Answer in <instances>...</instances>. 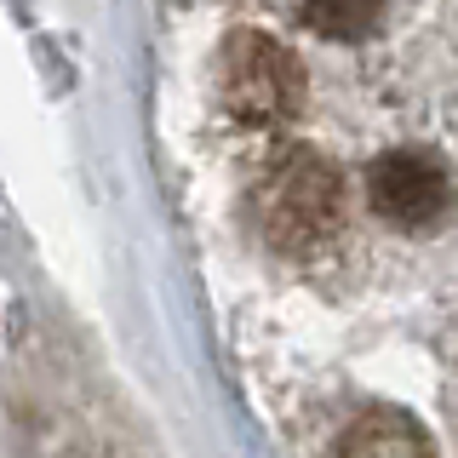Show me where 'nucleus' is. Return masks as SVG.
I'll return each mask as SVG.
<instances>
[{
	"mask_svg": "<svg viewBox=\"0 0 458 458\" xmlns=\"http://www.w3.org/2000/svg\"><path fill=\"white\" fill-rule=\"evenodd\" d=\"M333 458H436L424 424L401 407H372L361 412L350 429L338 436V453Z\"/></svg>",
	"mask_w": 458,
	"mask_h": 458,
	"instance_id": "20e7f679",
	"label": "nucleus"
},
{
	"mask_svg": "<svg viewBox=\"0 0 458 458\" xmlns=\"http://www.w3.org/2000/svg\"><path fill=\"white\" fill-rule=\"evenodd\" d=\"M367 200L390 229H436L453 207V172L429 149H390L367 172Z\"/></svg>",
	"mask_w": 458,
	"mask_h": 458,
	"instance_id": "7ed1b4c3",
	"label": "nucleus"
},
{
	"mask_svg": "<svg viewBox=\"0 0 458 458\" xmlns=\"http://www.w3.org/2000/svg\"><path fill=\"white\" fill-rule=\"evenodd\" d=\"M252 224L286 258H304L338 235L344 224V178L315 149H281L269 155L252 183Z\"/></svg>",
	"mask_w": 458,
	"mask_h": 458,
	"instance_id": "f257e3e1",
	"label": "nucleus"
},
{
	"mask_svg": "<svg viewBox=\"0 0 458 458\" xmlns=\"http://www.w3.org/2000/svg\"><path fill=\"white\" fill-rule=\"evenodd\" d=\"M218 98L241 126H281L304 109V64L264 29H235L218 52Z\"/></svg>",
	"mask_w": 458,
	"mask_h": 458,
	"instance_id": "f03ea898",
	"label": "nucleus"
},
{
	"mask_svg": "<svg viewBox=\"0 0 458 458\" xmlns=\"http://www.w3.org/2000/svg\"><path fill=\"white\" fill-rule=\"evenodd\" d=\"M384 18V0H304V23L327 40H367Z\"/></svg>",
	"mask_w": 458,
	"mask_h": 458,
	"instance_id": "39448f33",
	"label": "nucleus"
}]
</instances>
